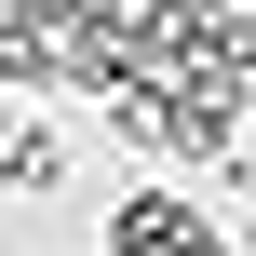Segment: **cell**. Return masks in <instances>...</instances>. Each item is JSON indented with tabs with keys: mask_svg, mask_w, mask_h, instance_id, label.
Returning <instances> with one entry per match:
<instances>
[{
	"mask_svg": "<svg viewBox=\"0 0 256 256\" xmlns=\"http://www.w3.org/2000/svg\"><path fill=\"white\" fill-rule=\"evenodd\" d=\"M0 189H68V135L14 108V122H0Z\"/></svg>",
	"mask_w": 256,
	"mask_h": 256,
	"instance_id": "cell-3",
	"label": "cell"
},
{
	"mask_svg": "<svg viewBox=\"0 0 256 256\" xmlns=\"http://www.w3.org/2000/svg\"><path fill=\"white\" fill-rule=\"evenodd\" d=\"M202 230H216L202 202H176V189H122V202H108V230H94V256H189Z\"/></svg>",
	"mask_w": 256,
	"mask_h": 256,
	"instance_id": "cell-1",
	"label": "cell"
},
{
	"mask_svg": "<svg viewBox=\"0 0 256 256\" xmlns=\"http://www.w3.org/2000/svg\"><path fill=\"white\" fill-rule=\"evenodd\" d=\"M54 81L81 94V54H68L40 14H0V108H27V94H54Z\"/></svg>",
	"mask_w": 256,
	"mask_h": 256,
	"instance_id": "cell-2",
	"label": "cell"
}]
</instances>
